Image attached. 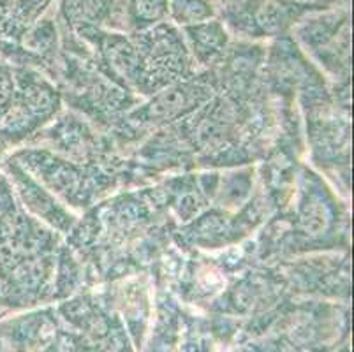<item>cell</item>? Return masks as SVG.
<instances>
[{
    "instance_id": "obj_1",
    "label": "cell",
    "mask_w": 354,
    "mask_h": 352,
    "mask_svg": "<svg viewBox=\"0 0 354 352\" xmlns=\"http://www.w3.org/2000/svg\"><path fill=\"white\" fill-rule=\"evenodd\" d=\"M173 15L180 24H199L212 16L207 0H173Z\"/></svg>"
},
{
    "instance_id": "obj_2",
    "label": "cell",
    "mask_w": 354,
    "mask_h": 352,
    "mask_svg": "<svg viewBox=\"0 0 354 352\" xmlns=\"http://www.w3.org/2000/svg\"><path fill=\"white\" fill-rule=\"evenodd\" d=\"M106 53H108L109 62L113 64L115 69L120 71L124 74H131L136 69V55H134V48L124 41V39H109L108 46H106Z\"/></svg>"
},
{
    "instance_id": "obj_3",
    "label": "cell",
    "mask_w": 354,
    "mask_h": 352,
    "mask_svg": "<svg viewBox=\"0 0 354 352\" xmlns=\"http://www.w3.org/2000/svg\"><path fill=\"white\" fill-rule=\"evenodd\" d=\"M192 39L194 46L199 53H214L224 43V34L217 25H201L198 28H192Z\"/></svg>"
},
{
    "instance_id": "obj_4",
    "label": "cell",
    "mask_w": 354,
    "mask_h": 352,
    "mask_svg": "<svg viewBox=\"0 0 354 352\" xmlns=\"http://www.w3.org/2000/svg\"><path fill=\"white\" fill-rule=\"evenodd\" d=\"M164 0H136V11L141 18L153 19L162 12Z\"/></svg>"
}]
</instances>
